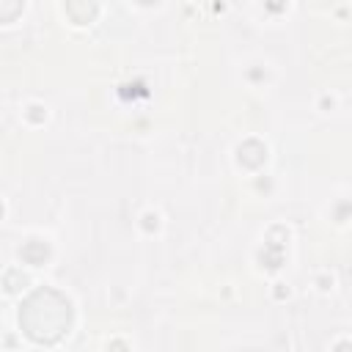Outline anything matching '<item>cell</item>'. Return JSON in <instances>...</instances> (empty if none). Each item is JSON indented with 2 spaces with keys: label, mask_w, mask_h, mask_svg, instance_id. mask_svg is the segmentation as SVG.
<instances>
[{
  "label": "cell",
  "mask_w": 352,
  "mask_h": 352,
  "mask_svg": "<svg viewBox=\"0 0 352 352\" xmlns=\"http://www.w3.org/2000/svg\"><path fill=\"white\" fill-rule=\"evenodd\" d=\"M19 324L36 344H58L72 327V302L58 289L41 286L22 300Z\"/></svg>",
  "instance_id": "cell-1"
},
{
  "label": "cell",
  "mask_w": 352,
  "mask_h": 352,
  "mask_svg": "<svg viewBox=\"0 0 352 352\" xmlns=\"http://www.w3.org/2000/svg\"><path fill=\"white\" fill-rule=\"evenodd\" d=\"M264 157H267V151H264V146H261L258 140H248L245 146H239V160H242L245 165H250V168L261 165Z\"/></svg>",
  "instance_id": "cell-2"
},
{
  "label": "cell",
  "mask_w": 352,
  "mask_h": 352,
  "mask_svg": "<svg viewBox=\"0 0 352 352\" xmlns=\"http://www.w3.org/2000/svg\"><path fill=\"white\" fill-rule=\"evenodd\" d=\"M66 11L74 22H88L96 14V6L94 3H66Z\"/></svg>",
  "instance_id": "cell-3"
}]
</instances>
